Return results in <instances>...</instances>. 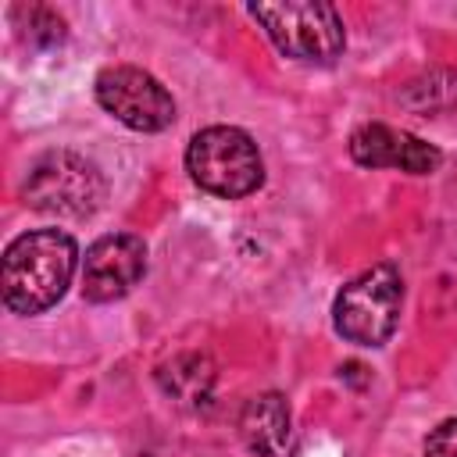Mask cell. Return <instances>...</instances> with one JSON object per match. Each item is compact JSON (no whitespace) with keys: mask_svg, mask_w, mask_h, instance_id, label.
<instances>
[{"mask_svg":"<svg viewBox=\"0 0 457 457\" xmlns=\"http://www.w3.org/2000/svg\"><path fill=\"white\" fill-rule=\"evenodd\" d=\"M79 246L61 228H32L4 250L0 289L14 314H39L54 307L71 286Z\"/></svg>","mask_w":457,"mask_h":457,"instance_id":"cell-1","label":"cell"},{"mask_svg":"<svg viewBox=\"0 0 457 457\" xmlns=\"http://www.w3.org/2000/svg\"><path fill=\"white\" fill-rule=\"evenodd\" d=\"M246 11L264 25L271 43L300 64H332L346 46L343 18L325 0L250 4Z\"/></svg>","mask_w":457,"mask_h":457,"instance_id":"cell-2","label":"cell"},{"mask_svg":"<svg viewBox=\"0 0 457 457\" xmlns=\"http://www.w3.org/2000/svg\"><path fill=\"white\" fill-rule=\"evenodd\" d=\"M186 168L200 189L225 196V200H239L264 182V164H261L257 143L236 125L200 129L189 139Z\"/></svg>","mask_w":457,"mask_h":457,"instance_id":"cell-3","label":"cell"},{"mask_svg":"<svg viewBox=\"0 0 457 457\" xmlns=\"http://www.w3.org/2000/svg\"><path fill=\"white\" fill-rule=\"evenodd\" d=\"M400 307H403V278L389 261H382L339 289L332 303V325L346 343L382 346L396 332Z\"/></svg>","mask_w":457,"mask_h":457,"instance_id":"cell-4","label":"cell"},{"mask_svg":"<svg viewBox=\"0 0 457 457\" xmlns=\"http://www.w3.org/2000/svg\"><path fill=\"white\" fill-rule=\"evenodd\" d=\"M107 196V182L93 161L71 150H50L32 161L25 179V200L29 207L57 218H89L100 211Z\"/></svg>","mask_w":457,"mask_h":457,"instance_id":"cell-5","label":"cell"},{"mask_svg":"<svg viewBox=\"0 0 457 457\" xmlns=\"http://www.w3.org/2000/svg\"><path fill=\"white\" fill-rule=\"evenodd\" d=\"M96 100L107 114L136 132H161L175 121L171 93L143 68L114 64L96 75Z\"/></svg>","mask_w":457,"mask_h":457,"instance_id":"cell-6","label":"cell"},{"mask_svg":"<svg viewBox=\"0 0 457 457\" xmlns=\"http://www.w3.org/2000/svg\"><path fill=\"white\" fill-rule=\"evenodd\" d=\"M146 271V243L132 232L100 236L82 257V296L89 303L121 300Z\"/></svg>","mask_w":457,"mask_h":457,"instance_id":"cell-7","label":"cell"},{"mask_svg":"<svg viewBox=\"0 0 457 457\" xmlns=\"http://www.w3.org/2000/svg\"><path fill=\"white\" fill-rule=\"evenodd\" d=\"M350 157L361 168H400L407 175H432L443 164V154L432 143L382 121H368L350 136Z\"/></svg>","mask_w":457,"mask_h":457,"instance_id":"cell-8","label":"cell"},{"mask_svg":"<svg viewBox=\"0 0 457 457\" xmlns=\"http://www.w3.org/2000/svg\"><path fill=\"white\" fill-rule=\"evenodd\" d=\"M239 436L257 457H282L289 443V403L278 393H257L239 414Z\"/></svg>","mask_w":457,"mask_h":457,"instance_id":"cell-9","label":"cell"},{"mask_svg":"<svg viewBox=\"0 0 457 457\" xmlns=\"http://www.w3.org/2000/svg\"><path fill=\"white\" fill-rule=\"evenodd\" d=\"M157 382H161L164 396H171L175 403L200 407V403H207V396L214 389V364L204 353H179L157 371Z\"/></svg>","mask_w":457,"mask_h":457,"instance_id":"cell-10","label":"cell"},{"mask_svg":"<svg viewBox=\"0 0 457 457\" xmlns=\"http://www.w3.org/2000/svg\"><path fill=\"white\" fill-rule=\"evenodd\" d=\"M425 457H457V418L439 421L425 439Z\"/></svg>","mask_w":457,"mask_h":457,"instance_id":"cell-11","label":"cell"}]
</instances>
